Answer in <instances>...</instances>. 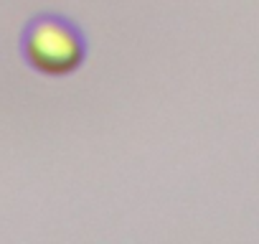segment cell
Returning <instances> with one entry per match:
<instances>
[{"label":"cell","instance_id":"obj_1","mask_svg":"<svg viewBox=\"0 0 259 244\" xmlns=\"http://www.w3.org/2000/svg\"><path fill=\"white\" fill-rule=\"evenodd\" d=\"M26 59L46 74H69L84 59V36L79 26L61 16H44L31 21L23 36Z\"/></svg>","mask_w":259,"mask_h":244}]
</instances>
